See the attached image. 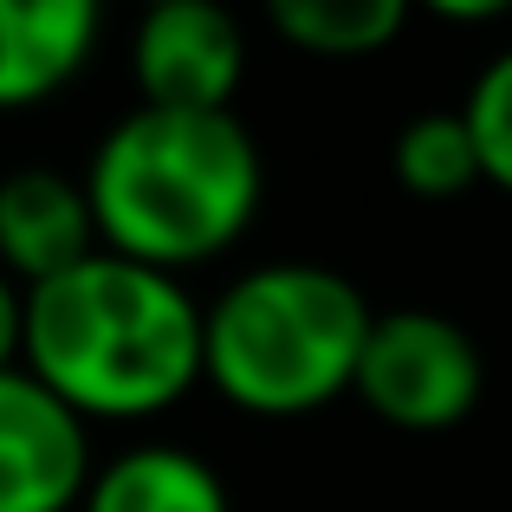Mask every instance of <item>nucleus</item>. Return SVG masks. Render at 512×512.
<instances>
[{
    "instance_id": "1",
    "label": "nucleus",
    "mask_w": 512,
    "mask_h": 512,
    "mask_svg": "<svg viewBox=\"0 0 512 512\" xmlns=\"http://www.w3.org/2000/svg\"><path fill=\"white\" fill-rule=\"evenodd\" d=\"M20 370L85 428L150 422L201 383V299L188 279L91 253L46 286H26Z\"/></svg>"
},
{
    "instance_id": "2",
    "label": "nucleus",
    "mask_w": 512,
    "mask_h": 512,
    "mask_svg": "<svg viewBox=\"0 0 512 512\" xmlns=\"http://www.w3.org/2000/svg\"><path fill=\"white\" fill-rule=\"evenodd\" d=\"M104 253L195 273L240 247L266 201V156L240 111H124L78 175Z\"/></svg>"
},
{
    "instance_id": "3",
    "label": "nucleus",
    "mask_w": 512,
    "mask_h": 512,
    "mask_svg": "<svg viewBox=\"0 0 512 512\" xmlns=\"http://www.w3.org/2000/svg\"><path fill=\"white\" fill-rule=\"evenodd\" d=\"M376 305L325 260H266L201 305V383L240 415L292 422L350 396Z\"/></svg>"
},
{
    "instance_id": "4",
    "label": "nucleus",
    "mask_w": 512,
    "mask_h": 512,
    "mask_svg": "<svg viewBox=\"0 0 512 512\" xmlns=\"http://www.w3.org/2000/svg\"><path fill=\"white\" fill-rule=\"evenodd\" d=\"M350 396L396 435H454L487 396V357L448 312L396 305L363 331Z\"/></svg>"
},
{
    "instance_id": "5",
    "label": "nucleus",
    "mask_w": 512,
    "mask_h": 512,
    "mask_svg": "<svg viewBox=\"0 0 512 512\" xmlns=\"http://www.w3.org/2000/svg\"><path fill=\"white\" fill-rule=\"evenodd\" d=\"M130 85L150 111H234L247 85V26L227 0L143 7L130 33Z\"/></svg>"
},
{
    "instance_id": "6",
    "label": "nucleus",
    "mask_w": 512,
    "mask_h": 512,
    "mask_svg": "<svg viewBox=\"0 0 512 512\" xmlns=\"http://www.w3.org/2000/svg\"><path fill=\"white\" fill-rule=\"evenodd\" d=\"M91 467V428L20 363L0 370V512H78Z\"/></svg>"
},
{
    "instance_id": "7",
    "label": "nucleus",
    "mask_w": 512,
    "mask_h": 512,
    "mask_svg": "<svg viewBox=\"0 0 512 512\" xmlns=\"http://www.w3.org/2000/svg\"><path fill=\"white\" fill-rule=\"evenodd\" d=\"M91 253H98V227H91V201L78 175L46 163L0 175V273L13 286H46Z\"/></svg>"
},
{
    "instance_id": "8",
    "label": "nucleus",
    "mask_w": 512,
    "mask_h": 512,
    "mask_svg": "<svg viewBox=\"0 0 512 512\" xmlns=\"http://www.w3.org/2000/svg\"><path fill=\"white\" fill-rule=\"evenodd\" d=\"M104 39V0H0V111L59 98Z\"/></svg>"
},
{
    "instance_id": "9",
    "label": "nucleus",
    "mask_w": 512,
    "mask_h": 512,
    "mask_svg": "<svg viewBox=\"0 0 512 512\" xmlns=\"http://www.w3.org/2000/svg\"><path fill=\"white\" fill-rule=\"evenodd\" d=\"M78 512H234V500L208 454L182 441H137L91 467Z\"/></svg>"
},
{
    "instance_id": "10",
    "label": "nucleus",
    "mask_w": 512,
    "mask_h": 512,
    "mask_svg": "<svg viewBox=\"0 0 512 512\" xmlns=\"http://www.w3.org/2000/svg\"><path fill=\"white\" fill-rule=\"evenodd\" d=\"M279 46L305 59H376L402 39L409 0H260Z\"/></svg>"
},
{
    "instance_id": "11",
    "label": "nucleus",
    "mask_w": 512,
    "mask_h": 512,
    "mask_svg": "<svg viewBox=\"0 0 512 512\" xmlns=\"http://www.w3.org/2000/svg\"><path fill=\"white\" fill-rule=\"evenodd\" d=\"M389 175H396L402 195L415 201H454L480 182L474 163V137H467L461 111H422L396 130L389 143Z\"/></svg>"
},
{
    "instance_id": "12",
    "label": "nucleus",
    "mask_w": 512,
    "mask_h": 512,
    "mask_svg": "<svg viewBox=\"0 0 512 512\" xmlns=\"http://www.w3.org/2000/svg\"><path fill=\"white\" fill-rule=\"evenodd\" d=\"M461 124H467V137H474L480 182H493L500 195H512V46L474 72V85H467V98H461Z\"/></svg>"
},
{
    "instance_id": "13",
    "label": "nucleus",
    "mask_w": 512,
    "mask_h": 512,
    "mask_svg": "<svg viewBox=\"0 0 512 512\" xmlns=\"http://www.w3.org/2000/svg\"><path fill=\"white\" fill-rule=\"evenodd\" d=\"M409 7L441 20V26H493L512 13V0H409Z\"/></svg>"
},
{
    "instance_id": "14",
    "label": "nucleus",
    "mask_w": 512,
    "mask_h": 512,
    "mask_svg": "<svg viewBox=\"0 0 512 512\" xmlns=\"http://www.w3.org/2000/svg\"><path fill=\"white\" fill-rule=\"evenodd\" d=\"M20 318H26V292L0 273V370L20 363Z\"/></svg>"
},
{
    "instance_id": "15",
    "label": "nucleus",
    "mask_w": 512,
    "mask_h": 512,
    "mask_svg": "<svg viewBox=\"0 0 512 512\" xmlns=\"http://www.w3.org/2000/svg\"><path fill=\"white\" fill-rule=\"evenodd\" d=\"M137 7H169V0H137Z\"/></svg>"
}]
</instances>
